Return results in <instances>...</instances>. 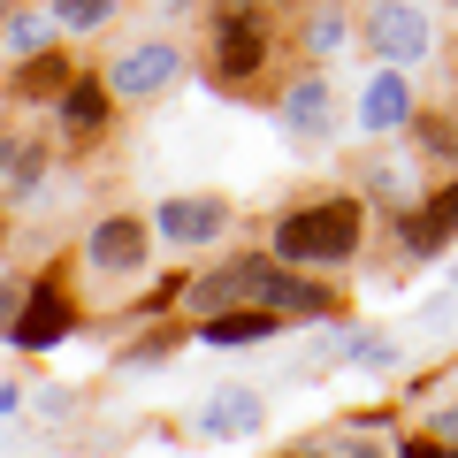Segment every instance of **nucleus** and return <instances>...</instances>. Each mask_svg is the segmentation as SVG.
<instances>
[{"label": "nucleus", "mask_w": 458, "mask_h": 458, "mask_svg": "<svg viewBox=\"0 0 458 458\" xmlns=\"http://www.w3.org/2000/svg\"><path fill=\"white\" fill-rule=\"evenodd\" d=\"M360 229H367L360 199H313V207H291L276 222V252L291 267H336L360 252Z\"/></svg>", "instance_id": "f257e3e1"}, {"label": "nucleus", "mask_w": 458, "mask_h": 458, "mask_svg": "<svg viewBox=\"0 0 458 458\" xmlns=\"http://www.w3.org/2000/svg\"><path fill=\"white\" fill-rule=\"evenodd\" d=\"M367 47H375L382 62H428V54H436V23H428V8H412V0H375V8H367Z\"/></svg>", "instance_id": "f03ea898"}, {"label": "nucleus", "mask_w": 458, "mask_h": 458, "mask_svg": "<svg viewBox=\"0 0 458 458\" xmlns=\"http://www.w3.org/2000/svg\"><path fill=\"white\" fill-rule=\"evenodd\" d=\"M267 276H276V260H237V267H214V276H199L191 291H183V306H191V313L267 306Z\"/></svg>", "instance_id": "7ed1b4c3"}, {"label": "nucleus", "mask_w": 458, "mask_h": 458, "mask_svg": "<svg viewBox=\"0 0 458 458\" xmlns=\"http://www.w3.org/2000/svg\"><path fill=\"white\" fill-rule=\"evenodd\" d=\"M260 62H267L260 16H252V8H229V16L214 23V69H222V84H245Z\"/></svg>", "instance_id": "20e7f679"}, {"label": "nucleus", "mask_w": 458, "mask_h": 458, "mask_svg": "<svg viewBox=\"0 0 458 458\" xmlns=\"http://www.w3.org/2000/svg\"><path fill=\"white\" fill-rule=\"evenodd\" d=\"M176 69H183L176 47H131L123 62L107 69V92H123V99H153L161 84H176Z\"/></svg>", "instance_id": "39448f33"}, {"label": "nucleus", "mask_w": 458, "mask_h": 458, "mask_svg": "<svg viewBox=\"0 0 458 458\" xmlns=\"http://www.w3.org/2000/svg\"><path fill=\"white\" fill-rule=\"evenodd\" d=\"M451 237H458V176L443 183V191H428L420 207H405V252L428 260V252H443Z\"/></svg>", "instance_id": "423d86ee"}, {"label": "nucleus", "mask_w": 458, "mask_h": 458, "mask_svg": "<svg viewBox=\"0 0 458 458\" xmlns=\"http://www.w3.org/2000/svg\"><path fill=\"white\" fill-rule=\"evenodd\" d=\"M222 229H229V207H222V199H207V191H199V199H168V207H161V237L176 252L183 245H214Z\"/></svg>", "instance_id": "0eeeda50"}, {"label": "nucleus", "mask_w": 458, "mask_h": 458, "mask_svg": "<svg viewBox=\"0 0 458 458\" xmlns=\"http://www.w3.org/2000/svg\"><path fill=\"white\" fill-rule=\"evenodd\" d=\"M405 123H412V84L397 69H375L367 92H360V131L382 138V131H405Z\"/></svg>", "instance_id": "6e6552de"}, {"label": "nucleus", "mask_w": 458, "mask_h": 458, "mask_svg": "<svg viewBox=\"0 0 458 458\" xmlns=\"http://www.w3.org/2000/svg\"><path fill=\"white\" fill-rule=\"evenodd\" d=\"M69 336V298H62V283H38L31 298H23V313H16V344L23 352H47V344H62Z\"/></svg>", "instance_id": "1a4fd4ad"}, {"label": "nucleus", "mask_w": 458, "mask_h": 458, "mask_svg": "<svg viewBox=\"0 0 458 458\" xmlns=\"http://www.w3.org/2000/svg\"><path fill=\"white\" fill-rule=\"evenodd\" d=\"M267 336H276V306H229V313H207V328H199V344H214V352L267 344Z\"/></svg>", "instance_id": "9d476101"}, {"label": "nucleus", "mask_w": 458, "mask_h": 458, "mask_svg": "<svg viewBox=\"0 0 458 458\" xmlns=\"http://www.w3.org/2000/svg\"><path fill=\"white\" fill-rule=\"evenodd\" d=\"M283 123H291L298 138H328V123H336V99H328V77H298L291 92H283Z\"/></svg>", "instance_id": "9b49d317"}, {"label": "nucleus", "mask_w": 458, "mask_h": 458, "mask_svg": "<svg viewBox=\"0 0 458 458\" xmlns=\"http://www.w3.org/2000/svg\"><path fill=\"white\" fill-rule=\"evenodd\" d=\"M92 260L107 267V276H131V267L146 260V222H131V214L99 222V229H92Z\"/></svg>", "instance_id": "f8f14e48"}, {"label": "nucleus", "mask_w": 458, "mask_h": 458, "mask_svg": "<svg viewBox=\"0 0 458 458\" xmlns=\"http://www.w3.org/2000/svg\"><path fill=\"white\" fill-rule=\"evenodd\" d=\"M207 436H237V428H260V397L252 390H214V405L199 412Z\"/></svg>", "instance_id": "ddd939ff"}, {"label": "nucleus", "mask_w": 458, "mask_h": 458, "mask_svg": "<svg viewBox=\"0 0 458 458\" xmlns=\"http://www.w3.org/2000/svg\"><path fill=\"white\" fill-rule=\"evenodd\" d=\"M267 306H276V313H328V291H321V283H306V276H283V267H276V276H267Z\"/></svg>", "instance_id": "4468645a"}, {"label": "nucleus", "mask_w": 458, "mask_h": 458, "mask_svg": "<svg viewBox=\"0 0 458 458\" xmlns=\"http://www.w3.org/2000/svg\"><path fill=\"white\" fill-rule=\"evenodd\" d=\"M412 123H420V161L451 168L458 161V123H451V114H412Z\"/></svg>", "instance_id": "2eb2a0df"}, {"label": "nucleus", "mask_w": 458, "mask_h": 458, "mask_svg": "<svg viewBox=\"0 0 458 458\" xmlns=\"http://www.w3.org/2000/svg\"><path fill=\"white\" fill-rule=\"evenodd\" d=\"M114 16V0H54V23L62 31H92V23Z\"/></svg>", "instance_id": "dca6fc26"}, {"label": "nucleus", "mask_w": 458, "mask_h": 458, "mask_svg": "<svg viewBox=\"0 0 458 458\" xmlns=\"http://www.w3.org/2000/svg\"><path fill=\"white\" fill-rule=\"evenodd\" d=\"M69 123H77V131H99V114H107V92H99V84H69Z\"/></svg>", "instance_id": "f3484780"}, {"label": "nucleus", "mask_w": 458, "mask_h": 458, "mask_svg": "<svg viewBox=\"0 0 458 458\" xmlns=\"http://www.w3.org/2000/svg\"><path fill=\"white\" fill-rule=\"evenodd\" d=\"M306 38H313V54H336V47H344V16H336V8H321Z\"/></svg>", "instance_id": "a211bd4d"}, {"label": "nucleus", "mask_w": 458, "mask_h": 458, "mask_svg": "<svg viewBox=\"0 0 458 458\" xmlns=\"http://www.w3.org/2000/svg\"><path fill=\"white\" fill-rule=\"evenodd\" d=\"M54 84H69V69H62V62H31V69H23V92H31V99H47Z\"/></svg>", "instance_id": "6ab92c4d"}, {"label": "nucleus", "mask_w": 458, "mask_h": 458, "mask_svg": "<svg viewBox=\"0 0 458 458\" xmlns=\"http://www.w3.org/2000/svg\"><path fill=\"white\" fill-rule=\"evenodd\" d=\"M8 47H16V54H38V47H47V16H23V23H8Z\"/></svg>", "instance_id": "aec40b11"}, {"label": "nucleus", "mask_w": 458, "mask_h": 458, "mask_svg": "<svg viewBox=\"0 0 458 458\" xmlns=\"http://www.w3.org/2000/svg\"><path fill=\"white\" fill-rule=\"evenodd\" d=\"M428 436H436V443H458V397H451V405H436V412H428Z\"/></svg>", "instance_id": "412c9836"}, {"label": "nucleus", "mask_w": 458, "mask_h": 458, "mask_svg": "<svg viewBox=\"0 0 458 458\" xmlns=\"http://www.w3.org/2000/svg\"><path fill=\"white\" fill-rule=\"evenodd\" d=\"M8 306H16V298H8V291H0V321H8Z\"/></svg>", "instance_id": "4be33fe9"}, {"label": "nucleus", "mask_w": 458, "mask_h": 458, "mask_svg": "<svg viewBox=\"0 0 458 458\" xmlns=\"http://www.w3.org/2000/svg\"><path fill=\"white\" fill-rule=\"evenodd\" d=\"M229 8H252V0H229Z\"/></svg>", "instance_id": "5701e85b"}, {"label": "nucleus", "mask_w": 458, "mask_h": 458, "mask_svg": "<svg viewBox=\"0 0 458 458\" xmlns=\"http://www.w3.org/2000/svg\"><path fill=\"white\" fill-rule=\"evenodd\" d=\"M0 161H8V146H0Z\"/></svg>", "instance_id": "b1692460"}]
</instances>
